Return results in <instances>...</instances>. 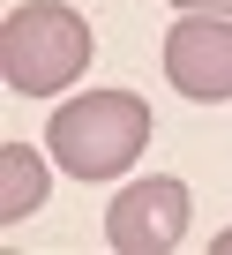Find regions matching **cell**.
<instances>
[{"mask_svg": "<svg viewBox=\"0 0 232 255\" xmlns=\"http://www.w3.org/2000/svg\"><path fill=\"white\" fill-rule=\"evenodd\" d=\"M187 180H172V173H150V180H135V188H120L112 195V210H105V240L120 248V255H172L180 240H187Z\"/></svg>", "mask_w": 232, "mask_h": 255, "instance_id": "3", "label": "cell"}, {"mask_svg": "<svg viewBox=\"0 0 232 255\" xmlns=\"http://www.w3.org/2000/svg\"><path fill=\"white\" fill-rule=\"evenodd\" d=\"M180 8H210V15H232V0H180Z\"/></svg>", "mask_w": 232, "mask_h": 255, "instance_id": "6", "label": "cell"}, {"mask_svg": "<svg viewBox=\"0 0 232 255\" xmlns=\"http://www.w3.org/2000/svg\"><path fill=\"white\" fill-rule=\"evenodd\" d=\"M165 75H172L180 98L225 105V98H232V15L180 8V23L165 30Z\"/></svg>", "mask_w": 232, "mask_h": 255, "instance_id": "4", "label": "cell"}, {"mask_svg": "<svg viewBox=\"0 0 232 255\" xmlns=\"http://www.w3.org/2000/svg\"><path fill=\"white\" fill-rule=\"evenodd\" d=\"M150 143V105L135 90H90V98H60L45 120V150L60 158V173L75 180H120Z\"/></svg>", "mask_w": 232, "mask_h": 255, "instance_id": "1", "label": "cell"}, {"mask_svg": "<svg viewBox=\"0 0 232 255\" xmlns=\"http://www.w3.org/2000/svg\"><path fill=\"white\" fill-rule=\"evenodd\" d=\"M97 38L68 0H30L0 23V75L15 98H60L82 68H90Z\"/></svg>", "mask_w": 232, "mask_h": 255, "instance_id": "2", "label": "cell"}, {"mask_svg": "<svg viewBox=\"0 0 232 255\" xmlns=\"http://www.w3.org/2000/svg\"><path fill=\"white\" fill-rule=\"evenodd\" d=\"M53 158V150H45ZM45 158L30 143H0V225H23L45 203Z\"/></svg>", "mask_w": 232, "mask_h": 255, "instance_id": "5", "label": "cell"}]
</instances>
